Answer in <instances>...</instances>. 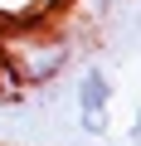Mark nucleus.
Wrapping results in <instances>:
<instances>
[{
	"mask_svg": "<svg viewBox=\"0 0 141 146\" xmlns=\"http://www.w3.org/2000/svg\"><path fill=\"white\" fill-rule=\"evenodd\" d=\"M10 63L20 68V83H49L68 63V44L63 39H34V44L10 49Z\"/></svg>",
	"mask_w": 141,
	"mask_h": 146,
	"instance_id": "f03ea898",
	"label": "nucleus"
},
{
	"mask_svg": "<svg viewBox=\"0 0 141 146\" xmlns=\"http://www.w3.org/2000/svg\"><path fill=\"white\" fill-rule=\"evenodd\" d=\"M73 102H78V122H83V131L102 136V131H107V107H112V78H107L97 63H88V68L78 73Z\"/></svg>",
	"mask_w": 141,
	"mask_h": 146,
	"instance_id": "f257e3e1",
	"label": "nucleus"
}]
</instances>
